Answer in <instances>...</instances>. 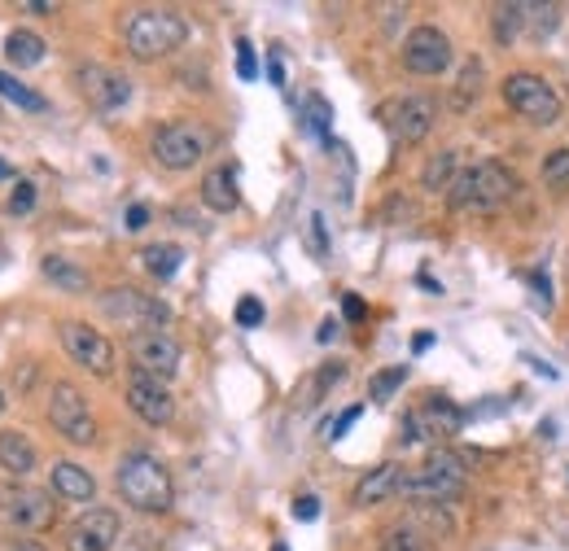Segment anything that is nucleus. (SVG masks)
Listing matches in <instances>:
<instances>
[{
    "mask_svg": "<svg viewBox=\"0 0 569 551\" xmlns=\"http://www.w3.org/2000/svg\"><path fill=\"white\" fill-rule=\"evenodd\" d=\"M517 193H521L517 171L486 158V162H473L456 175V184L447 188V206L460 215H486V210H499L504 201H512Z\"/></svg>",
    "mask_w": 569,
    "mask_h": 551,
    "instance_id": "1",
    "label": "nucleus"
},
{
    "mask_svg": "<svg viewBox=\"0 0 569 551\" xmlns=\"http://www.w3.org/2000/svg\"><path fill=\"white\" fill-rule=\"evenodd\" d=\"M114 486L123 494L128 507L136 512H167L171 507V473L162 460H154L149 451H128L114 468Z\"/></svg>",
    "mask_w": 569,
    "mask_h": 551,
    "instance_id": "2",
    "label": "nucleus"
},
{
    "mask_svg": "<svg viewBox=\"0 0 569 551\" xmlns=\"http://www.w3.org/2000/svg\"><path fill=\"white\" fill-rule=\"evenodd\" d=\"M464 481H469L464 455H456V451H447V446H434L421 468H408L399 494H403V499H416V503H451V499L464 494Z\"/></svg>",
    "mask_w": 569,
    "mask_h": 551,
    "instance_id": "3",
    "label": "nucleus"
},
{
    "mask_svg": "<svg viewBox=\"0 0 569 551\" xmlns=\"http://www.w3.org/2000/svg\"><path fill=\"white\" fill-rule=\"evenodd\" d=\"M123 40L136 62H158L189 40V23L175 10H136L123 27Z\"/></svg>",
    "mask_w": 569,
    "mask_h": 551,
    "instance_id": "4",
    "label": "nucleus"
},
{
    "mask_svg": "<svg viewBox=\"0 0 569 551\" xmlns=\"http://www.w3.org/2000/svg\"><path fill=\"white\" fill-rule=\"evenodd\" d=\"M504 101L512 106V114H521L534 127H552L560 119V93L534 71H512L504 79Z\"/></svg>",
    "mask_w": 569,
    "mask_h": 551,
    "instance_id": "5",
    "label": "nucleus"
},
{
    "mask_svg": "<svg viewBox=\"0 0 569 551\" xmlns=\"http://www.w3.org/2000/svg\"><path fill=\"white\" fill-rule=\"evenodd\" d=\"M206 154H210V132L202 123H193V119H175V123H162L154 132V158L167 171H189Z\"/></svg>",
    "mask_w": 569,
    "mask_h": 551,
    "instance_id": "6",
    "label": "nucleus"
},
{
    "mask_svg": "<svg viewBox=\"0 0 569 551\" xmlns=\"http://www.w3.org/2000/svg\"><path fill=\"white\" fill-rule=\"evenodd\" d=\"M101 311H106L119 329H128L132 338H136V333H149V329H162V325L171 320L167 303H158V298H149V294L132 290V285L106 290V294H101Z\"/></svg>",
    "mask_w": 569,
    "mask_h": 551,
    "instance_id": "7",
    "label": "nucleus"
},
{
    "mask_svg": "<svg viewBox=\"0 0 569 551\" xmlns=\"http://www.w3.org/2000/svg\"><path fill=\"white\" fill-rule=\"evenodd\" d=\"M58 516L53 507V494L49 490H36V486H23V481H0V521L14 525V529H49Z\"/></svg>",
    "mask_w": 569,
    "mask_h": 551,
    "instance_id": "8",
    "label": "nucleus"
},
{
    "mask_svg": "<svg viewBox=\"0 0 569 551\" xmlns=\"http://www.w3.org/2000/svg\"><path fill=\"white\" fill-rule=\"evenodd\" d=\"M49 425H53L66 442H75V446H93V442H97V416H93L88 399H84L71 381H58V385L49 390Z\"/></svg>",
    "mask_w": 569,
    "mask_h": 551,
    "instance_id": "9",
    "label": "nucleus"
},
{
    "mask_svg": "<svg viewBox=\"0 0 569 551\" xmlns=\"http://www.w3.org/2000/svg\"><path fill=\"white\" fill-rule=\"evenodd\" d=\"M464 425V412L447 399H425L416 412L403 416V446H425V442H443V438H456Z\"/></svg>",
    "mask_w": 569,
    "mask_h": 551,
    "instance_id": "10",
    "label": "nucleus"
},
{
    "mask_svg": "<svg viewBox=\"0 0 569 551\" xmlns=\"http://www.w3.org/2000/svg\"><path fill=\"white\" fill-rule=\"evenodd\" d=\"M58 338H62V351H66L80 368H88L93 377H110V372H114V346H110V338L97 333L93 325L66 320V325L58 329Z\"/></svg>",
    "mask_w": 569,
    "mask_h": 551,
    "instance_id": "11",
    "label": "nucleus"
},
{
    "mask_svg": "<svg viewBox=\"0 0 569 551\" xmlns=\"http://www.w3.org/2000/svg\"><path fill=\"white\" fill-rule=\"evenodd\" d=\"M399 58H403V71H412L421 79H434V75H443L451 66V40L438 27H412Z\"/></svg>",
    "mask_w": 569,
    "mask_h": 551,
    "instance_id": "12",
    "label": "nucleus"
},
{
    "mask_svg": "<svg viewBox=\"0 0 569 551\" xmlns=\"http://www.w3.org/2000/svg\"><path fill=\"white\" fill-rule=\"evenodd\" d=\"M75 84H80V93H84V101L93 106V110H101V114H114V110H123L128 101H132V84H128V75H119V71H110V66H80L75 71Z\"/></svg>",
    "mask_w": 569,
    "mask_h": 551,
    "instance_id": "13",
    "label": "nucleus"
},
{
    "mask_svg": "<svg viewBox=\"0 0 569 551\" xmlns=\"http://www.w3.org/2000/svg\"><path fill=\"white\" fill-rule=\"evenodd\" d=\"M119 512L114 507H88L66 525V551H110L119 542Z\"/></svg>",
    "mask_w": 569,
    "mask_h": 551,
    "instance_id": "14",
    "label": "nucleus"
},
{
    "mask_svg": "<svg viewBox=\"0 0 569 551\" xmlns=\"http://www.w3.org/2000/svg\"><path fill=\"white\" fill-rule=\"evenodd\" d=\"M132 359H136V372L145 377H158V381H171L180 372V342L162 329H149V333H136L132 338Z\"/></svg>",
    "mask_w": 569,
    "mask_h": 551,
    "instance_id": "15",
    "label": "nucleus"
},
{
    "mask_svg": "<svg viewBox=\"0 0 569 551\" xmlns=\"http://www.w3.org/2000/svg\"><path fill=\"white\" fill-rule=\"evenodd\" d=\"M128 407H132L145 425H154V429L171 425V416H175V399H171L167 381L145 377V372H132V377H128Z\"/></svg>",
    "mask_w": 569,
    "mask_h": 551,
    "instance_id": "16",
    "label": "nucleus"
},
{
    "mask_svg": "<svg viewBox=\"0 0 569 551\" xmlns=\"http://www.w3.org/2000/svg\"><path fill=\"white\" fill-rule=\"evenodd\" d=\"M438 123V106L434 97H403L395 110H390V127L403 145H421Z\"/></svg>",
    "mask_w": 569,
    "mask_h": 551,
    "instance_id": "17",
    "label": "nucleus"
},
{
    "mask_svg": "<svg viewBox=\"0 0 569 551\" xmlns=\"http://www.w3.org/2000/svg\"><path fill=\"white\" fill-rule=\"evenodd\" d=\"M403 477H408V468H403V464H377L373 473H364V477H360V486H355V507L386 503L390 494H399V490H403Z\"/></svg>",
    "mask_w": 569,
    "mask_h": 551,
    "instance_id": "18",
    "label": "nucleus"
},
{
    "mask_svg": "<svg viewBox=\"0 0 569 551\" xmlns=\"http://www.w3.org/2000/svg\"><path fill=\"white\" fill-rule=\"evenodd\" d=\"M202 201L215 210V215H232L241 206V193H237V171L232 167H210L202 175Z\"/></svg>",
    "mask_w": 569,
    "mask_h": 551,
    "instance_id": "19",
    "label": "nucleus"
},
{
    "mask_svg": "<svg viewBox=\"0 0 569 551\" xmlns=\"http://www.w3.org/2000/svg\"><path fill=\"white\" fill-rule=\"evenodd\" d=\"M49 477H53V490H58L62 499H71V503H93V494H97V481H93V473H88L84 464L58 460Z\"/></svg>",
    "mask_w": 569,
    "mask_h": 551,
    "instance_id": "20",
    "label": "nucleus"
},
{
    "mask_svg": "<svg viewBox=\"0 0 569 551\" xmlns=\"http://www.w3.org/2000/svg\"><path fill=\"white\" fill-rule=\"evenodd\" d=\"M0 468L14 473V477H27L36 468V446L23 429H5L0 433Z\"/></svg>",
    "mask_w": 569,
    "mask_h": 551,
    "instance_id": "21",
    "label": "nucleus"
},
{
    "mask_svg": "<svg viewBox=\"0 0 569 551\" xmlns=\"http://www.w3.org/2000/svg\"><path fill=\"white\" fill-rule=\"evenodd\" d=\"M40 271H45V281H53V285L66 290V294H88V290H93V276H88L80 262L62 258V254H49V258L40 262Z\"/></svg>",
    "mask_w": 569,
    "mask_h": 551,
    "instance_id": "22",
    "label": "nucleus"
},
{
    "mask_svg": "<svg viewBox=\"0 0 569 551\" xmlns=\"http://www.w3.org/2000/svg\"><path fill=\"white\" fill-rule=\"evenodd\" d=\"M382 551H434V538L408 516V521H395V525H386L382 529V542H377Z\"/></svg>",
    "mask_w": 569,
    "mask_h": 551,
    "instance_id": "23",
    "label": "nucleus"
},
{
    "mask_svg": "<svg viewBox=\"0 0 569 551\" xmlns=\"http://www.w3.org/2000/svg\"><path fill=\"white\" fill-rule=\"evenodd\" d=\"M5 58H10V66L32 71V66L45 62V40H40L36 32H27V27H14V32L5 36Z\"/></svg>",
    "mask_w": 569,
    "mask_h": 551,
    "instance_id": "24",
    "label": "nucleus"
},
{
    "mask_svg": "<svg viewBox=\"0 0 569 551\" xmlns=\"http://www.w3.org/2000/svg\"><path fill=\"white\" fill-rule=\"evenodd\" d=\"M460 171H464V167H460V149H443V154H434V158L425 162L421 184H425L429 193H447V188L456 184Z\"/></svg>",
    "mask_w": 569,
    "mask_h": 551,
    "instance_id": "25",
    "label": "nucleus"
},
{
    "mask_svg": "<svg viewBox=\"0 0 569 551\" xmlns=\"http://www.w3.org/2000/svg\"><path fill=\"white\" fill-rule=\"evenodd\" d=\"M141 262H145V271L154 276V281H171V276L180 271V262H184V249L171 245V241H158V245L141 249Z\"/></svg>",
    "mask_w": 569,
    "mask_h": 551,
    "instance_id": "26",
    "label": "nucleus"
},
{
    "mask_svg": "<svg viewBox=\"0 0 569 551\" xmlns=\"http://www.w3.org/2000/svg\"><path fill=\"white\" fill-rule=\"evenodd\" d=\"M525 27H530V19H525V5H499L495 10V19H491V32H495V40L508 49L512 40H521L525 36Z\"/></svg>",
    "mask_w": 569,
    "mask_h": 551,
    "instance_id": "27",
    "label": "nucleus"
},
{
    "mask_svg": "<svg viewBox=\"0 0 569 551\" xmlns=\"http://www.w3.org/2000/svg\"><path fill=\"white\" fill-rule=\"evenodd\" d=\"M482 62L477 58H469L464 62V71H460V79H456V93H451V110H469L473 101H477V93H482Z\"/></svg>",
    "mask_w": 569,
    "mask_h": 551,
    "instance_id": "28",
    "label": "nucleus"
},
{
    "mask_svg": "<svg viewBox=\"0 0 569 551\" xmlns=\"http://www.w3.org/2000/svg\"><path fill=\"white\" fill-rule=\"evenodd\" d=\"M0 97H5V101H14L19 110H27V114H40L45 110V97L40 93H32L23 79H14L10 71H0Z\"/></svg>",
    "mask_w": 569,
    "mask_h": 551,
    "instance_id": "29",
    "label": "nucleus"
},
{
    "mask_svg": "<svg viewBox=\"0 0 569 551\" xmlns=\"http://www.w3.org/2000/svg\"><path fill=\"white\" fill-rule=\"evenodd\" d=\"M342 377H347V368H342V364H320V372H316V377L307 381V390L299 394V407H316V399H320V394H329Z\"/></svg>",
    "mask_w": 569,
    "mask_h": 551,
    "instance_id": "30",
    "label": "nucleus"
},
{
    "mask_svg": "<svg viewBox=\"0 0 569 551\" xmlns=\"http://www.w3.org/2000/svg\"><path fill=\"white\" fill-rule=\"evenodd\" d=\"M525 19H530V36L534 40H543V36H552L556 32V23H560V10L556 5H525Z\"/></svg>",
    "mask_w": 569,
    "mask_h": 551,
    "instance_id": "31",
    "label": "nucleus"
},
{
    "mask_svg": "<svg viewBox=\"0 0 569 551\" xmlns=\"http://www.w3.org/2000/svg\"><path fill=\"white\" fill-rule=\"evenodd\" d=\"M403 381H408V368H403V364H395V368L377 372V377L368 381V394H373V403H386V399H390V394H395Z\"/></svg>",
    "mask_w": 569,
    "mask_h": 551,
    "instance_id": "32",
    "label": "nucleus"
},
{
    "mask_svg": "<svg viewBox=\"0 0 569 551\" xmlns=\"http://www.w3.org/2000/svg\"><path fill=\"white\" fill-rule=\"evenodd\" d=\"M543 184L547 188H569V149H552L543 158Z\"/></svg>",
    "mask_w": 569,
    "mask_h": 551,
    "instance_id": "33",
    "label": "nucleus"
},
{
    "mask_svg": "<svg viewBox=\"0 0 569 551\" xmlns=\"http://www.w3.org/2000/svg\"><path fill=\"white\" fill-rule=\"evenodd\" d=\"M32 206H36V184H32V180H14L10 215H32Z\"/></svg>",
    "mask_w": 569,
    "mask_h": 551,
    "instance_id": "34",
    "label": "nucleus"
},
{
    "mask_svg": "<svg viewBox=\"0 0 569 551\" xmlns=\"http://www.w3.org/2000/svg\"><path fill=\"white\" fill-rule=\"evenodd\" d=\"M329 123H334V110H329L320 97H312V101H307V127H312L316 136H329Z\"/></svg>",
    "mask_w": 569,
    "mask_h": 551,
    "instance_id": "35",
    "label": "nucleus"
},
{
    "mask_svg": "<svg viewBox=\"0 0 569 551\" xmlns=\"http://www.w3.org/2000/svg\"><path fill=\"white\" fill-rule=\"evenodd\" d=\"M237 325L241 329H258L263 325V303L258 298H241L237 303Z\"/></svg>",
    "mask_w": 569,
    "mask_h": 551,
    "instance_id": "36",
    "label": "nucleus"
},
{
    "mask_svg": "<svg viewBox=\"0 0 569 551\" xmlns=\"http://www.w3.org/2000/svg\"><path fill=\"white\" fill-rule=\"evenodd\" d=\"M237 75H241L245 84L258 75V62H254V49H250V40H237Z\"/></svg>",
    "mask_w": 569,
    "mask_h": 551,
    "instance_id": "37",
    "label": "nucleus"
},
{
    "mask_svg": "<svg viewBox=\"0 0 569 551\" xmlns=\"http://www.w3.org/2000/svg\"><path fill=\"white\" fill-rule=\"evenodd\" d=\"M360 416H364V403H355V407H347V412H342V416H338V420L329 425V442H338V438H347V429H351V425H355Z\"/></svg>",
    "mask_w": 569,
    "mask_h": 551,
    "instance_id": "38",
    "label": "nucleus"
},
{
    "mask_svg": "<svg viewBox=\"0 0 569 551\" xmlns=\"http://www.w3.org/2000/svg\"><path fill=\"white\" fill-rule=\"evenodd\" d=\"M294 516H299V521H316V516H320V499H316V494L294 499Z\"/></svg>",
    "mask_w": 569,
    "mask_h": 551,
    "instance_id": "39",
    "label": "nucleus"
},
{
    "mask_svg": "<svg viewBox=\"0 0 569 551\" xmlns=\"http://www.w3.org/2000/svg\"><path fill=\"white\" fill-rule=\"evenodd\" d=\"M123 223H128V232H141L145 223H149V206H128V215H123Z\"/></svg>",
    "mask_w": 569,
    "mask_h": 551,
    "instance_id": "40",
    "label": "nucleus"
},
{
    "mask_svg": "<svg viewBox=\"0 0 569 551\" xmlns=\"http://www.w3.org/2000/svg\"><path fill=\"white\" fill-rule=\"evenodd\" d=\"M342 311H347V320H364V298L360 294H342Z\"/></svg>",
    "mask_w": 569,
    "mask_h": 551,
    "instance_id": "41",
    "label": "nucleus"
},
{
    "mask_svg": "<svg viewBox=\"0 0 569 551\" xmlns=\"http://www.w3.org/2000/svg\"><path fill=\"white\" fill-rule=\"evenodd\" d=\"M5 551H45V542H36V538H14V542H5Z\"/></svg>",
    "mask_w": 569,
    "mask_h": 551,
    "instance_id": "42",
    "label": "nucleus"
},
{
    "mask_svg": "<svg viewBox=\"0 0 569 551\" xmlns=\"http://www.w3.org/2000/svg\"><path fill=\"white\" fill-rule=\"evenodd\" d=\"M316 338H320V342H325V346H329V342H334V338H338V320H325V325H320V333H316Z\"/></svg>",
    "mask_w": 569,
    "mask_h": 551,
    "instance_id": "43",
    "label": "nucleus"
},
{
    "mask_svg": "<svg viewBox=\"0 0 569 551\" xmlns=\"http://www.w3.org/2000/svg\"><path fill=\"white\" fill-rule=\"evenodd\" d=\"M27 10H32V14H53L58 5H49V0H32V5H27Z\"/></svg>",
    "mask_w": 569,
    "mask_h": 551,
    "instance_id": "44",
    "label": "nucleus"
},
{
    "mask_svg": "<svg viewBox=\"0 0 569 551\" xmlns=\"http://www.w3.org/2000/svg\"><path fill=\"white\" fill-rule=\"evenodd\" d=\"M267 75H271V84H276V88L284 84V75H280V62H276V58H271V66H267Z\"/></svg>",
    "mask_w": 569,
    "mask_h": 551,
    "instance_id": "45",
    "label": "nucleus"
},
{
    "mask_svg": "<svg viewBox=\"0 0 569 551\" xmlns=\"http://www.w3.org/2000/svg\"><path fill=\"white\" fill-rule=\"evenodd\" d=\"M412 346H416V355H421V351H429V346H434V333H421Z\"/></svg>",
    "mask_w": 569,
    "mask_h": 551,
    "instance_id": "46",
    "label": "nucleus"
},
{
    "mask_svg": "<svg viewBox=\"0 0 569 551\" xmlns=\"http://www.w3.org/2000/svg\"><path fill=\"white\" fill-rule=\"evenodd\" d=\"M10 262V249H5V241H0V267H5Z\"/></svg>",
    "mask_w": 569,
    "mask_h": 551,
    "instance_id": "47",
    "label": "nucleus"
},
{
    "mask_svg": "<svg viewBox=\"0 0 569 551\" xmlns=\"http://www.w3.org/2000/svg\"><path fill=\"white\" fill-rule=\"evenodd\" d=\"M0 180H10V167H5V158H0Z\"/></svg>",
    "mask_w": 569,
    "mask_h": 551,
    "instance_id": "48",
    "label": "nucleus"
},
{
    "mask_svg": "<svg viewBox=\"0 0 569 551\" xmlns=\"http://www.w3.org/2000/svg\"><path fill=\"white\" fill-rule=\"evenodd\" d=\"M5 407H10V403H5V390H0V416H5Z\"/></svg>",
    "mask_w": 569,
    "mask_h": 551,
    "instance_id": "49",
    "label": "nucleus"
},
{
    "mask_svg": "<svg viewBox=\"0 0 569 551\" xmlns=\"http://www.w3.org/2000/svg\"><path fill=\"white\" fill-rule=\"evenodd\" d=\"M271 551H290V547H284V542H276V547H271Z\"/></svg>",
    "mask_w": 569,
    "mask_h": 551,
    "instance_id": "50",
    "label": "nucleus"
},
{
    "mask_svg": "<svg viewBox=\"0 0 569 551\" xmlns=\"http://www.w3.org/2000/svg\"><path fill=\"white\" fill-rule=\"evenodd\" d=\"M0 119H5V106H0Z\"/></svg>",
    "mask_w": 569,
    "mask_h": 551,
    "instance_id": "51",
    "label": "nucleus"
}]
</instances>
